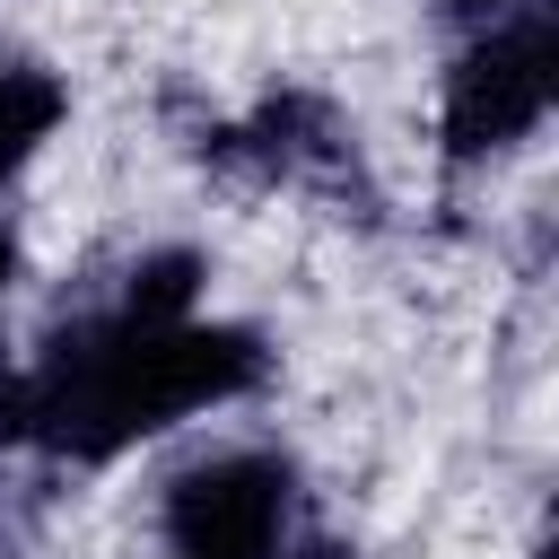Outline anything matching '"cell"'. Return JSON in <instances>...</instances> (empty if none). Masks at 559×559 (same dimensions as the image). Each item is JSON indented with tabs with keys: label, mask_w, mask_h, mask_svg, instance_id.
I'll return each instance as SVG.
<instances>
[{
	"label": "cell",
	"mask_w": 559,
	"mask_h": 559,
	"mask_svg": "<svg viewBox=\"0 0 559 559\" xmlns=\"http://www.w3.org/2000/svg\"><path fill=\"white\" fill-rule=\"evenodd\" d=\"M52 122H61V87L35 61H0V175H17Z\"/></svg>",
	"instance_id": "277c9868"
},
{
	"label": "cell",
	"mask_w": 559,
	"mask_h": 559,
	"mask_svg": "<svg viewBox=\"0 0 559 559\" xmlns=\"http://www.w3.org/2000/svg\"><path fill=\"white\" fill-rule=\"evenodd\" d=\"M9 271H17V245H9V236H0V288H9Z\"/></svg>",
	"instance_id": "52a82bcc"
},
{
	"label": "cell",
	"mask_w": 559,
	"mask_h": 559,
	"mask_svg": "<svg viewBox=\"0 0 559 559\" xmlns=\"http://www.w3.org/2000/svg\"><path fill=\"white\" fill-rule=\"evenodd\" d=\"M306 559H349V550H332V542H314V550H306Z\"/></svg>",
	"instance_id": "ba28073f"
},
{
	"label": "cell",
	"mask_w": 559,
	"mask_h": 559,
	"mask_svg": "<svg viewBox=\"0 0 559 559\" xmlns=\"http://www.w3.org/2000/svg\"><path fill=\"white\" fill-rule=\"evenodd\" d=\"M288 524V463L280 454H210L166 489V550L175 559H280Z\"/></svg>",
	"instance_id": "7a4b0ae2"
},
{
	"label": "cell",
	"mask_w": 559,
	"mask_h": 559,
	"mask_svg": "<svg viewBox=\"0 0 559 559\" xmlns=\"http://www.w3.org/2000/svg\"><path fill=\"white\" fill-rule=\"evenodd\" d=\"M454 17H489V9H507V0H445Z\"/></svg>",
	"instance_id": "8992f818"
},
{
	"label": "cell",
	"mask_w": 559,
	"mask_h": 559,
	"mask_svg": "<svg viewBox=\"0 0 559 559\" xmlns=\"http://www.w3.org/2000/svg\"><path fill=\"white\" fill-rule=\"evenodd\" d=\"M262 376V341L236 332V323H79L52 341V358L26 376V437L79 454V463H105L114 445L201 411V402H227Z\"/></svg>",
	"instance_id": "6da1fadb"
},
{
	"label": "cell",
	"mask_w": 559,
	"mask_h": 559,
	"mask_svg": "<svg viewBox=\"0 0 559 559\" xmlns=\"http://www.w3.org/2000/svg\"><path fill=\"white\" fill-rule=\"evenodd\" d=\"M192 288H201V262L192 253H148L140 271H131V288H122V323H183L192 314Z\"/></svg>",
	"instance_id": "5b68a950"
},
{
	"label": "cell",
	"mask_w": 559,
	"mask_h": 559,
	"mask_svg": "<svg viewBox=\"0 0 559 559\" xmlns=\"http://www.w3.org/2000/svg\"><path fill=\"white\" fill-rule=\"evenodd\" d=\"M550 105V17H507L489 26L454 70H445V157H489L524 140Z\"/></svg>",
	"instance_id": "3957f363"
}]
</instances>
